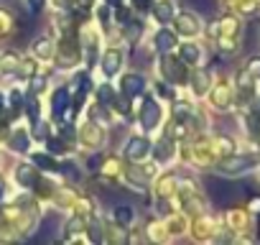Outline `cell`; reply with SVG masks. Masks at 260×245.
<instances>
[{
  "label": "cell",
  "instance_id": "obj_1",
  "mask_svg": "<svg viewBox=\"0 0 260 245\" xmlns=\"http://www.w3.org/2000/svg\"><path fill=\"white\" fill-rule=\"evenodd\" d=\"M141 122H143V128H146V131L156 128L158 122H161V107H158L156 100L146 97V102H143V107H141Z\"/></svg>",
  "mask_w": 260,
  "mask_h": 245
},
{
  "label": "cell",
  "instance_id": "obj_2",
  "mask_svg": "<svg viewBox=\"0 0 260 245\" xmlns=\"http://www.w3.org/2000/svg\"><path fill=\"white\" fill-rule=\"evenodd\" d=\"M252 166H255V159L252 156H235V159L222 161L219 164V171L222 174H242V171H247Z\"/></svg>",
  "mask_w": 260,
  "mask_h": 245
},
{
  "label": "cell",
  "instance_id": "obj_3",
  "mask_svg": "<svg viewBox=\"0 0 260 245\" xmlns=\"http://www.w3.org/2000/svg\"><path fill=\"white\" fill-rule=\"evenodd\" d=\"M161 72H164V77H166L169 82H176V84L184 82V77H186L181 59H164V62H161Z\"/></svg>",
  "mask_w": 260,
  "mask_h": 245
},
{
  "label": "cell",
  "instance_id": "obj_4",
  "mask_svg": "<svg viewBox=\"0 0 260 245\" xmlns=\"http://www.w3.org/2000/svg\"><path fill=\"white\" fill-rule=\"evenodd\" d=\"M148 151H151V141L148 138H133V141L127 143V148H125V156L130 161H141Z\"/></svg>",
  "mask_w": 260,
  "mask_h": 245
},
{
  "label": "cell",
  "instance_id": "obj_5",
  "mask_svg": "<svg viewBox=\"0 0 260 245\" xmlns=\"http://www.w3.org/2000/svg\"><path fill=\"white\" fill-rule=\"evenodd\" d=\"M143 89H146V79H143L141 74L130 72V74H125V77H122V92H125L127 97H133V95H141Z\"/></svg>",
  "mask_w": 260,
  "mask_h": 245
},
{
  "label": "cell",
  "instance_id": "obj_6",
  "mask_svg": "<svg viewBox=\"0 0 260 245\" xmlns=\"http://www.w3.org/2000/svg\"><path fill=\"white\" fill-rule=\"evenodd\" d=\"M120 64H122V54H120L117 49H110V51L102 56V72H105L107 77L117 74V72H120Z\"/></svg>",
  "mask_w": 260,
  "mask_h": 245
},
{
  "label": "cell",
  "instance_id": "obj_7",
  "mask_svg": "<svg viewBox=\"0 0 260 245\" xmlns=\"http://www.w3.org/2000/svg\"><path fill=\"white\" fill-rule=\"evenodd\" d=\"M176 28H179V34H184V36H194V34H199V21H197V16H191V13H181V16L176 18Z\"/></svg>",
  "mask_w": 260,
  "mask_h": 245
},
{
  "label": "cell",
  "instance_id": "obj_8",
  "mask_svg": "<svg viewBox=\"0 0 260 245\" xmlns=\"http://www.w3.org/2000/svg\"><path fill=\"white\" fill-rule=\"evenodd\" d=\"M16 179H18V184H23V187H34V184H39L36 166H34V164H21V166L16 169Z\"/></svg>",
  "mask_w": 260,
  "mask_h": 245
},
{
  "label": "cell",
  "instance_id": "obj_9",
  "mask_svg": "<svg viewBox=\"0 0 260 245\" xmlns=\"http://www.w3.org/2000/svg\"><path fill=\"white\" fill-rule=\"evenodd\" d=\"M174 46H176V36H174L171 31L164 28V31L156 34V49H158V51H171Z\"/></svg>",
  "mask_w": 260,
  "mask_h": 245
},
{
  "label": "cell",
  "instance_id": "obj_10",
  "mask_svg": "<svg viewBox=\"0 0 260 245\" xmlns=\"http://www.w3.org/2000/svg\"><path fill=\"white\" fill-rule=\"evenodd\" d=\"M181 62H186V64H197L199 62V56H202V51H199V46H194V44H181Z\"/></svg>",
  "mask_w": 260,
  "mask_h": 245
},
{
  "label": "cell",
  "instance_id": "obj_11",
  "mask_svg": "<svg viewBox=\"0 0 260 245\" xmlns=\"http://www.w3.org/2000/svg\"><path fill=\"white\" fill-rule=\"evenodd\" d=\"M153 11H156V18H158L161 23H169V21H171V16H174V6H171V0H161V3H158Z\"/></svg>",
  "mask_w": 260,
  "mask_h": 245
},
{
  "label": "cell",
  "instance_id": "obj_12",
  "mask_svg": "<svg viewBox=\"0 0 260 245\" xmlns=\"http://www.w3.org/2000/svg\"><path fill=\"white\" fill-rule=\"evenodd\" d=\"M11 148L13 151H28V136H26V131H18V133H13L11 136Z\"/></svg>",
  "mask_w": 260,
  "mask_h": 245
},
{
  "label": "cell",
  "instance_id": "obj_13",
  "mask_svg": "<svg viewBox=\"0 0 260 245\" xmlns=\"http://www.w3.org/2000/svg\"><path fill=\"white\" fill-rule=\"evenodd\" d=\"M34 51H36V56L39 59H51V41L49 39H39L36 44H34Z\"/></svg>",
  "mask_w": 260,
  "mask_h": 245
},
{
  "label": "cell",
  "instance_id": "obj_14",
  "mask_svg": "<svg viewBox=\"0 0 260 245\" xmlns=\"http://www.w3.org/2000/svg\"><path fill=\"white\" fill-rule=\"evenodd\" d=\"M207 89H209V72H197L194 74V92L204 95Z\"/></svg>",
  "mask_w": 260,
  "mask_h": 245
},
{
  "label": "cell",
  "instance_id": "obj_15",
  "mask_svg": "<svg viewBox=\"0 0 260 245\" xmlns=\"http://www.w3.org/2000/svg\"><path fill=\"white\" fill-rule=\"evenodd\" d=\"M67 100H69V95H67L64 87L54 92V115H61V112L67 110Z\"/></svg>",
  "mask_w": 260,
  "mask_h": 245
},
{
  "label": "cell",
  "instance_id": "obj_16",
  "mask_svg": "<svg viewBox=\"0 0 260 245\" xmlns=\"http://www.w3.org/2000/svg\"><path fill=\"white\" fill-rule=\"evenodd\" d=\"M174 156V146H171V141H161L158 146H156V159L158 161H169Z\"/></svg>",
  "mask_w": 260,
  "mask_h": 245
},
{
  "label": "cell",
  "instance_id": "obj_17",
  "mask_svg": "<svg viewBox=\"0 0 260 245\" xmlns=\"http://www.w3.org/2000/svg\"><path fill=\"white\" fill-rule=\"evenodd\" d=\"M115 220L120 225H130V222H133V209H130V207H115Z\"/></svg>",
  "mask_w": 260,
  "mask_h": 245
},
{
  "label": "cell",
  "instance_id": "obj_18",
  "mask_svg": "<svg viewBox=\"0 0 260 245\" xmlns=\"http://www.w3.org/2000/svg\"><path fill=\"white\" fill-rule=\"evenodd\" d=\"M34 164H36L39 169H46V171H54V169H56V164H54L49 156H39V154L34 156Z\"/></svg>",
  "mask_w": 260,
  "mask_h": 245
},
{
  "label": "cell",
  "instance_id": "obj_19",
  "mask_svg": "<svg viewBox=\"0 0 260 245\" xmlns=\"http://www.w3.org/2000/svg\"><path fill=\"white\" fill-rule=\"evenodd\" d=\"M252 79H260V56H252L250 62H247V69H245Z\"/></svg>",
  "mask_w": 260,
  "mask_h": 245
},
{
  "label": "cell",
  "instance_id": "obj_20",
  "mask_svg": "<svg viewBox=\"0 0 260 245\" xmlns=\"http://www.w3.org/2000/svg\"><path fill=\"white\" fill-rule=\"evenodd\" d=\"M97 97L102 100V105H110V102L115 100V95H112V89H110L107 84H102V87L97 89Z\"/></svg>",
  "mask_w": 260,
  "mask_h": 245
},
{
  "label": "cell",
  "instance_id": "obj_21",
  "mask_svg": "<svg viewBox=\"0 0 260 245\" xmlns=\"http://www.w3.org/2000/svg\"><path fill=\"white\" fill-rule=\"evenodd\" d=\"M189 3H191L194 8H199V11H204V13H209V11L214 8V0H189Z\"/></svg>",
  "mask_w": 260,
  "mask_h": 245
},
{
  "label": "cell",
  "instance_id": "obj_22",
  "mask_svg": "<svg viewBox=\"0 0 260 245\" xmlns=\"http://www.w3.org/2000/svg\"><path fill=\"white\" fill-rule=\"evenodd\" d=\"M214 105H219V107H224V105H227V89H224V87H219V89H217V95H214Z\"/></svg>",
  "mask_w": 260,
  "mask_h": 245
},
{
  "label": "cell",
  "instance_id": "obj_23",
  "mask_svg": "<svg viewBox=\"0 0 260 245\" xmlns=\"http://www.w3.org/2000/svg\"><path fill=\"white\" fill-rule=\"evenodd\" d=\"M34 122H36V126H34V136H36V138H46V126H44L39 117H36Z\"/></svg>",
  "mask_w": 260,
  "mask_h": 245
},
{
  "label": "cell",
  "instance_id": "obj_24",
  "mask_svg": "<svg viewBox=\"0 0 260 245\" xmlns=\"http://www.w3.org/2000/svg\"><path fill=\"white\" fill-rule=\"evenodd\" d=\"M112 102H115V107H117L120 112H127V100H125V97H115Z\"/></svg>",
  "mask_w": 260,
  "mask_h": 245
},
{
  "label": "cell",
  "instance_id": "obj_25",
  "mask_svg": "<svg viewBox=\"0 0 260 245\" xmlns=\"http://www.w3.org/2000/svg\"><path fill=\"white\" fill-rule=\"evenodd\" d=\"M97 225H100V222H92V230H89V237H92V240H94V242H97V240H100V237H102V230H100V227H97Z\"/></svg>",
  "mask_w": 260,
  "mask_h": 245
},
{
  "label": "cell",
  "instance_id": "obj_26",
  "mask_svg": "<svg viewBox=\"0 0 260 245\" xmlns=\"http://www.w3.org/2000/svg\"><path fill=\"white\" fill-rule=\"evenodd\" d=\"M44 87H46V79H44V77H36V79H34V92H41Z\"/></svg>",
  "mask_w": 260,
  "mask_h": 245
},
{
  "label": "cell",
  "instance_id": "obj_27",
  "mask_svg": "<svg viewBox=\"0 0 260 245\" xmlns=\"http://www.w3.org/2000/svg\"><path fill=\"white\" fill-rule=\"evenodd\" d=\"M11 100H13V107H21V105H23V95H21V92H13Z\"/></svg>",
  "mask_w": 260,
  "mask_h": 245
},
{
  "label": "cell",
  "instance_id": "obj_28",
  "mask_svg": "<svg viewBox=\"0 0 260 245\" xmlns=\"http://www.w3.org/2000/svg\"><path fill=\"white\" fill-rule=\"evenodd\" d=\"M136 3V8H141V11H146L148 6H151V0H133Z\"/></svg>",
  "mask_w": 260,
  "mask_h": 245
},
{
  "label": "cell",
  "instance_id": "obj_29",
  "mask_svg": "<svg viewBox=\"0 0 260 245\" xmlns=\"http://www.w3.org/2000/svg\"><path fill=\"white\" fill-rule=\"evenodd\" d=\"M51 151H64V146H61V141H51Z\"/></svg>",
  "mask_w": 260,
  "mask_h": 245
},
{
  "label": "cell",
  "instance_id": "obj_30",
  "mask_svg": "<svg viewBox=\"0 0 260 245\" xmlns=\"http://www.w3.org/2000/svg\"><path fill=\"white\" fill-rule=\"evenodd\" d=\"M41 3H44V0H28V6H31V8H41Z\"/></svg>",
  "mask_w": 260,
  "mask_h": 245
},
{
  "label": "cell",
  "instance_id": "obj_31",
  "mask_svg": "<svg viewBox=\"0 0 260 245\" xmlns=\"http://www.w3.org/2000/svg\"><path fill=\"white\" fill-rule=\"evenodd\" d=\"M67 3H69V0H54V6H56V8H64Z\"/></svg>",
  "mask_w": 260,
  "mask_h": 245
},
{
  "label": "cell",
  "instance_id": "obj_32",
  "mask_svg": "<svg viewBox=\"0 0 260 245\" xmlns=\"http://www.w3.org/2000/svg\"><path fill=\"white\" fill-rule=\"evenodd\" d=\"M107 3H110V6H115V8H120V6H122V0H107Z\"/></svg>",
  "mask_w": 260,
  "mask_h": 245
},
{
  "label": "cell",
  "instance_id": "obj_33",
  "mask_svg": "<svg viewBox=\"0 0 260 245\" xmlns=\"http://www.w3.org/2000/svg\"><path fill=\"white\" fill-rule=\"evenodd\" d=\"M0 107H3V95H0Z\"/></svg>",
  "mask_w": 260,
  "mask_h": 245
},
{
  "label": "cell",
  "instance_id": "obj_34",
  "mask_svg": "<svg viewBox=\"0 0 260 245\" xmlns=\"http://www.w3.org/2000/svg\"><path fill=\"white\" fill-rule=\"evenodd\" d=\"M0 194H3V181H0Z\"/></svg>",
  "mask_w": 260,
  "mask_h": 245
}]
</instances>
